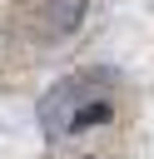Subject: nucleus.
I'll use <instances>...</instances> for the list:
<instances>
[{"instance_id": "f257e3e1", "label": "nucleus", "mask_w": 154, "mask_h": 159, "mask_svg": "<svg viewBox=\"0 0 154 159\" xmlns=\"http://www.w3.org/2000/svg\"><path fill=\"white\" fill-rule=\"evenodd\" d=\"M109 119H114V99H104V94H99V99H79V104H75V114H70L60 129H65V134H84V129L109 124Z\"/></svg>"}, {"instance_id": "f03ea898", "label": "nucleus", "mask_w": 154, "mask_h": 159, "mask_svg": "<svg viewBox=\"0 0 154 159\" xmlns=\"http://www.w3.org/2000/svg\"><path fill=\"white\" fill-rule=\"evenodd\" d=\"M79 20H84V0H60V5L45 10V25H50L55 35H70Z\"/></svg>"}]
</instances>
